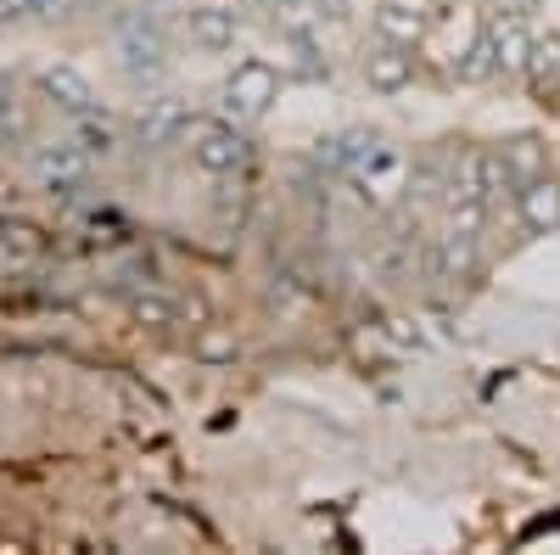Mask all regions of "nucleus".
<instances>
[{"label": "nucleus", "mask_w": 560, "mask_h": 555, "mask_svg": "<svg viewBox=\"0 0 560 555\" xmlns=\"http://www.w3.org/2000/svg\"><path fill=\"white\" fill-rule=\"evenodd\" d=\"M415 79V45H398V39H382L364 51V84L382 90V96H398V90Z\"/></svg>", "instance_id": "6"}, {"label": "nucleus", "mask_w": 560, "mask_h": 555, "mask_svg": "<svg viewBox=\"0 0 560 555\" xmlns=\"http://www.w3.org/2000/svg\"><path fill=\"white\" fill-rule=\"evenodd\" d=\"M493 12H516V18H533V12H538V0H499Z\"/></svg>", "instance_id": "15"}, {"label": "nucleus", "mask_w": 560, "mask_h": 555, "mask_svg": "<svg viewBox=\"0 0 560 555\" xmlns=\"http://www.w3.org/2000/svg\"><path fill=\"white\" fill-rule=\"evenodd\" d=\"M370 28H376L382 39H398V45H420L427 28H432V12H427V0H382Z\"/></svg>", "instance_id": "9"}, {"label": "nucleus", "mask_w": 560, "mask_h": 555, "mask_svg": "<svg viewBox=\"0 0 560 555\" xmlns=\"http://www.w3.org/2000/svg\"><path fill=\"white\" fill-rule=\"evenodd\" d=\"M129 309L140 326H174V303H163V298H135Z\"/></svg>", "instance_id": "13"}, {"label": "nucleus", "mask_w": 560, "mask_h": 555, "mask_svg": "<svg viewBox=\"0 0 560 555\" xmlns=\"http://www.w3.org/2000/svg\"><path fill=\"white\" fill-rule=\"evenodd\" d=\"M90 158H96V152H90L79 135H68V141H51V147L34 152V174H39L45 185H57V192H68V185H84Z\"/></svg>", "instance_id": "7"}, {"label": "nucleus", "mask_w": 560, "mask_h": 555, "mask_svg": "<svg viewBox=\"0 0 560 555\" xmlns=\"http://www.w3.org/2000/svg\"><path fill=\"white\" fill-rule=\"evenodd\" d=\"M113 51H118V68L129 79H158L168 68V39L158 28V18L147 12H124L118 28H113Z\"/></svg>", "instance_id": "3"}, {"label": "nucleus", "mask_w": 560, "mask_h": 555, "mask_svg": "<svg viewBox=\"0 0 560 555\" xmlns=\"http://www.w3.org/2000/svg\"><path fill=\"white\" fill-rule=\"evenodd\" d=\"M482 39H488V51H493V62H499L504 79L527 73V57H533V28H527V18L493 12V18L482 23Z\"/></svg>", "instance_id": "5"}, {"label": "nucleus", "mask_w": 560, "mask_h": 555, "mask_svg": "<svg viewBox=\"0 0 560 555\" xmlns=\"http://www.w3.org/2000/svg\"><path fill=\"white\" fill-rule=\"evenodd\" d=\"M549 73H560V34L555 39H533V57H527V79L549 84Z\"/></svg>", "instance_id": "12"}, {"label": "nucleus", "mask_w": 560, "mask_h": 555, "mask_svg": "<svg viewBox=\"0 0 560 555\" xmlns=\"http://www.w3.org/2000/svg\"><path fill=\"white\" fill-rule=\"evenodd\" d=\"M516 213H522V224L533 230V236H555L560 230V180L555 174L527 180L516 192Z\"/></svg>", "instance_id": "8"}, {"label": "nucleus", "mask_w": 560, "mask_h": 555, "mask_svg": "<svg viewBox=\"0 0 560 555\" xmlns=\"http://www.w3.org/2000/svg\"><path fill=\"white\" fill-rule=\"evenodd\" d=\"M185 39H191L197 51H236V39H242V12L224 7V0L185 7Z\"/></svg>", "instance_id": "4"}, {"label": "nucleus", "mask_w": 560, "mask_h": 555, "mask_svg": "<svg viewBox=\"0 0 560 555\" xmlns=\"http://www.w3.org/2000/svg\"><path fill=\"white\" fill-rule=\"evenodd\" d=\"M185 152H191V163L202 174H219V180L242 174L253 163V141L242 135L236 118H202V124H191V129H185Z\"/></svg>", "instance_id": "1"}, {"label": "nucleus", "mask_w": 560, "mask_h": 555, "mask_svg": "<svg viewBox=\"0 0 560 555\" xmlns=\"http://www.w3.org/2000/svg\"><path fill=\"white\" fill-rule=\"evenodd\" d=\"M34 12H39V18H62L68 0H34Z\"/></svg>", "instance_id": "16"}, {"label": "nucleus", "mask_w": 560, "mask_h": 555, "mask_svg": "<svg viewBox=\"0 0 560 555\" xmlns=\"http://www.w3.org/2000/svg\"><path fill=\"white\" fill-rule=\"evenodd\" d=\"M39 84L51 90V96H57V102H62V107L73 113V118L96 113V90H90V84H84V79H79L73 68H45V73H39Z\"/></svg>", "instance_id": "10"}, {"label": "nucleus", "mask_w": 560, "mask_h": 555, "mask_svg": "<svg viewBox=\"0 0 560 555\" xmlns=\"http://www.w3.org/2000/svg\"><path fill=\"white\" fill-rule=\"evenodd\" d=\"M275 102H280V73H275V62H264V57H242L236 68H230L224 90H219L224 118H236V124L264 118Z\"/></svg>", "instance_id": "2"}, {"label": "nucleus", "mask_w": 560, "mask_h": 555, "mask_svg": "<svg viewBox=\"0 0 560 555\" xmlns=\"http://www.w3.org/2000/svg\"><path fill=\"white\" fill-rule=\"evenodd\" d=\"M499 158H504V169L516 174L522 185L544 174V147H538V135H516V141H499Z\"/></svg>", "instance_id": "11"}, {"label": "nucleus", "mask_w": 560, "mask_h": 555, "mask_svg": "<svg viewBox=\"0 0 560 555\" xmlns=\"http://www.w3.org/2000/svg\"><path fill=\"white\" fill-rule=\"evenodd\" d=\"M23 18H39L34 0H0V23H23Z\"/></svg>", "instance_id": "14"}, {"label": "nucleus", "mask_w": 560, "mask_h": 555, "mask_svg": "<svg viewBox=\"0 0 560 555\" xmlns=\"http://www.w3.org/2000/svg\"><path fill=\"white\" fill-rule=\"evenodd\" d=\"M0 102H12V79L7 73H0Z\"/></svg>", "instance_id": "17"}]
</instances>
